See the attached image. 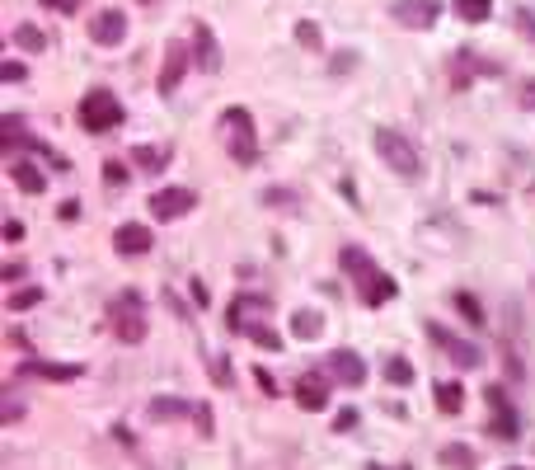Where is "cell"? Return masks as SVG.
<instances>
[{"instance_id":"1","label":"cell","mask_w":535,"mask_h":470,"mask_svg":"<svg viewBox=\"0 0 535 470\" xmlns=\"http://www.w3.org/2000/svg\"><path fill=\"white\" fill-rule=\"evenodd\" d=\"M108 329H113L118 344H141V339H146L151 320H146V301H141V292H118V297L108 301Z\"/></svg>"},{"instance_id":"2","label":"cell","mask_w":535,"mask_h":470,"mask_svg":"<svg viewBox=\"0 0 535 470\" xmlns=\"http://www.w3.org/2000/svg\"><path fill=\"white\" fill-rule=\"evenodd\" d=\"M371 146H376V156H381L399 179H418V174H423L418 146H413L404 132H395V127H376V132H371Z\"/></svg>"},{"instance_id":"3","label":"cell","mask_w":535,"mask_h":470,"mask_svg":"<svg viewBox=\"0 0 535 470\" xmlns=\"http://www.w3.org/2000/svg\"><path fill=\"white\" fill-rule=\"evenodd\" d=\"M221 137L235 165H254L259 160V137H254V118L249 109H226L221 113Z\"/></svg>"},{"instance_id":"4","label":"cell","mask_w":535,"mask_h":470,"mask_svg":"<svg viewBox=\"0 0 535 470\" xmlns=\"http://www.w3.org/2000/svg\"><path fill=\"white\" fill-rule=\"evenodd\" d=\"M80 127L85 132H94V137H104V132H113V127L127 118V109L118 104V94H108V90H90L85 99H80V109H76Z\"/></svg>"},{"instance_id":"5","label":"cell","mask_w":535,"mask_h":470,"mask_svg":"<svg viewBox=\"0 0 535 470\" xmlns=\"http://www.w3.org/2000/svg\"><path fill=\"white\" fill-rule=\"evenodd\" d=\"M428 339L437 348H442L446 358L456 362L460 372H474V367H479V362H484V348L479 344H470V339H460V334H451V329L446 325H437V320H428Z\"/></svg>"},{"instance_id":"6","label":"cell","mask_w":535,"mask_h":470,"mask_svg":"<svg viewBox=\"0 0 535 470\" xmlns=\"http://www.w3.org/2000/svg\"><path fill=\"white\" fill-rule=\"evenodd\" d=\"M489 433L498 442H517L521 438V419H517V409H512V395L503 391V386H489Z\"/></svg>"},{"instance_id":"7","label":"cell","mask_w":535,"mask_h":470,"mask_svg":"<svg viewBox=\"0 0 535 470\" xmlns=\"http://www.w3.org/2000/svg\"><path fill=\"white\" fill-rule=\"evenodd\" d=\"M498 71H503L498 62L479 57V52H470V47H460L456 57H451V71H446V80H451V90H456V94H465L474 76H498Z\"/></svg>"},{"instance_id":"8","label":"cell","mask_w":535,"mask_h":470,"mask_svg":"<svg viewBox=\"0 0 535 470\" xmlns=\"http://www.w3.org/2000/svg\"><path fill=\"white\" fill-rule=\"evenodd\" d=\"M268 306H273V301L259 297V292H245V297H235V301L226 306V329H235V334H249V329H254L263 315H268Z\"/></svg>"},{"instance_id":"9","label":"cell","mask_w":535,"mask_h":470,"mask_svg":"<svg viewBox=\"0 0 535 470\" xmlns=\"http://www.w3.org/2000/svg\"><path fill=\"white\" fill-rule=\"evenodd\" d=\"M437 15H442L437 0H395L390 5V19H395L399 29H432Z\"/></svg>"},{"instance_id":"10","label":"cell","mask_w":535,"mask_h":470,"mask_svg":"<svg viewBox=\"0 0 535 470\" xmlns=\"http://www.w3.org/2000/svg\"><path fill=\"white\" fill-rule=\"evenodd\" d=\"M193 207H198L193 188H160V193H151V217L155 221H179V217H188Z\"/></svg>"},{"instance_id":"11","label":"cell","mask_w":535,"mask_h":470,"mask_svg":"<svg viewBox=\"0 0 535 470\" xmlns=\"http://www.w3.org/2000/svg\"><path fill=\"white\" fill-rule=\"evenodd\" d=\"M324 376L338 381V386H362V381H367V362L357 358L352 348H338V353H329V362H324Z\"/></svg>"},{"instance_id":"12","label":"cell","mask_w":535,"mask_h":470,"mask_svg":"<svg viewBox=\"0 0 535 470\" xmlns=\"http://www.w3.org/2000/svg\"><path fill=\"white\" fill-rule=\"evenodd\" d=\"M188 57H193V52H188V43H184V38H174V43L165 47V66H160L155 90H160V94H174V90H179V80H184V71H188Z\"/></svg>"},{"instance_id":"13","label":"cell","mask_w":535,"mask_h":470,"mask_svg":"<svg viewBox=\"0 0 535 470\" xmlns=\"http://www.w3.org/2000/svg\"><path fill=\"white\" fill-rule=\"evenodd\" d=\"M113 245H118V254H127V259H141V254L155 250V235H151V226L127 221V226H118V231H113Z\"/></svg>"},{"instance_id":"14","label":"cell","mask_w":535,"mask_h":470,"mask_svg":"<svg viewBox=\"0 0 535 470\" xmlns=\"http://www.w3.org/2000/svg\"><path fill=\"white\" fill-rule=\"evenodd\" d=\"M193 62H198V71H207V76H216L221 71V47H216V33L202 24V19H193Z\"/></svg>"},{"instance_id":"15","label":"cell","mask_w":535,"mask_h":470,"mask_svg":"<svg viewBox=\"0 0 535 470\" xmlns=\"http://www.w3.org/2000/svg\"><path fill=\"white\" fill-rule=\"evenodd\" d=\"M90 38L99 47H118L127 38V15L123 10H99V15L90 19Z\"/></svg>"},{"instance_id":"16","label":"cell","mask_w":535,"mask_h":470,"mask_svg":"<svg viewBox=\"0 0 535 470\" xmlns=\"http://www.w3.org/2000/svg\"><path fill=\"white\" fill-rule=\"evenodd\" d=\"M19 376H29V381H76L80 367H71V362H47V358H24L19 362Z\"/></svg>"},{"instance_id":"17","label":"cell","mask_w":535,"mask_h":470,"mask_svg":"<svg viewBox=\"0 0 535 470\" xmlns=\"http://www.w3.org/2000/svg\"><path fill=\"white\" fill-rule=\"evenodd\" d=\"M338 264H343V273H352V278H357V287H367V282L381 273V268H376V259H371L362 245H343V250H338Z\"/></svg>"},{"instance_id":"18","label":"cell","mask_w":535,"mask_h":470,"mask_svg":"<svg viewBox=\"0 0 535 470\" xmlns=\"http://www.w3.org/2000/svg\"><path fill=\"white\" fill-rule=\"evenodd\" d=\"M296 405L301 409H310V414H320L324 405H329V381H324V376H301V381H296Z\"/></svg>"},{"instance_id":"19","label":"cell","mask_w":535,"mask_h":470,"mask_svg":"<svg viewBox=\"0 0 535 470\" xmlns=\"http://www.w3.org/2000/svg\"><path fill=\"white\" fill-rule=\"evenodd\" d=\"M198 405H188L184 395H155L151 405H146V414H151V423H174V419H188Z\"/></svg>"},{"instance_id":"20","label":"cell","mask_w":535,"mask_h":470,"mask_svg":"<svg viewBox=\"0 0 535 470\" xmlns=\"http://www.w3.org/2000/svg\"><path fill=\"white\" fill-rule=\"evenodd\" d=\"M10 179H15L19 193H43L47 174L38 170V160H10Z\"/></svg>"},{"instance_id":"21","label":"cell","mask_w":535,"mask_h":470,"mask_svg":"<svg viewBox=\"0 0 535 470\" xmlns=\"http://www.w3.org/2000/svg\"><path fill=\"white\" fill-rule=\"evenodd\" d=\"M437 461H442L446 470H479V456H474L465 442H446L442 452H437Z\"/></svg>"},{"instance_id":"22","label":"cell","mask_w":535,"mask_h":470,"mask_svg":"<svg viewBox=\"0 0 535 470\" xmlns=\"http://www.w3.org/2000/svg\"><path fill=\"white\" fill-rule=\"evenodd\" d=\"M357 292H362L367 306H385V301L395 297V278H390V273H376V278H371L367 287H357Z\"/></svg>"},{"instance_id":"23","label":"cell","mask_w":535,"mask_h":470,"mask_svg":"<svg viewBox=\"0 0 535 470\" xmlns=\"http://www.w3.org/2000/svg\"><path fill=\"white\" fill-rule=\"evenodd\" d=\"M291 334H296V339H306V344H310V339H320V334H324V315L320 311H296V315H291Z\"/></svg>"},{"instance_id":"24","label":"cell","mask_w":535,"mask_h":470,"mask_svg":"<svg viewBox=\"0 0 535 470\" xmlns=\"http://www.w3.org/2000/svg\"><path fill=\"white\" fill-rule=\"evenodd\" d=\"M263 207H273V212H301V193H291V188H263Z\"/></svg>"},{"instance_id":"25","label":"cell","mask_w":535,"mask_h":470,"mask_svg":"<svg viewBox=\"0 0 535 470\" xmlns=\"http://www.w3.org/2000/svg\"><path fill=\"white\" fill-rule=\"evenodd\" d=\"M437 409L442 414H460L465 409V391H460L456 381H437Z\"/></svg>"},{"instance_id":"26","label":"cell","mask_w":535,"mask_h":470,"mask_svg":"<svg viewBox=\"0 0 535 470\" xmlns=\"http://www.w3.org/2000/svg\"><path fill=\"white\" fill-rule=\"evenodd\" d=\"M132 160H137L141 170H165L169 165V146H137V151H132Z\"/></svg>"},{"instance_id":"27","label":"cell","mask_w":535,"mask_h":470,"mask_svg":"<svg viewBox=\"0 0 535 470\" xmlns=\"http://www.w3.org/2000/svg\"><path fill=\"white\" fill-rule=\"evenodd\" d=\"M456 15L465 19V24H484V19L493 15V0H456Z\"/></svg>"},{"instance_id":"28","label":"cell","mask_w":535,"mask_h":470,"mask_svg":"<svg viewBox=\"0 0 535 470\" xmlns=\"http://www.w3.org/2000/svg\"><path fill=\"white\" fill-rule=\"evenodd\" d=\"M456 311L465 315V320H470L474 329H484V325H489V315H484V306H479V301H474L470 292H456Z\"/></svg>"},{"instance_id":"29","label":"cell","mask_w":535,"mask_h":470,"mask_svg":"<svg viewBox=\"0 0 535 470\" xmlns=\"http://www.w3.org/2000/svg\"><path fill=\"white\" fill-rule=\"evenodd\" d=\"M38 301H43V287H19V292L5 297V306H10V311H33Z\"/></svg>"},{"instance_id":"30","label":"cell","mask_w":535,"mask_h":470,"mask_svg":"<svg viewBox=\"0 0 535 470\" xmlns=\"http://www.w3.org/2000/svg\"><path fill=\"white\" fill-rule=\"evenodd\" d=\"M15 43L24 47V52H43L47 38H43V29H33V24H19V29H15Z\"/></svg>"},{"instance_id":"31","label":"cell","mask_w":535,"mask_h":470,"mask_svg":"<svg viewBox=\"0 0 535 470\" xmlns=\"http://www.w3.org/2000/svg\"><path fill=\"white\" fill-rule=\"evenodd\" d=\"M385 381H390V386H409V381H413V367L404 358H390V362H385Z\"/></svg>"},{"instance_id":"32","label":"cell","mask_w":535,"mask_h":470,"mask_svg":"<svg viewBox=\"0 0 535 470\" xmlns=\"http://www.w3.org/2000/svg\"><path fill=\"white\" fill-rule=\"evenodd\" d=\"M249 339H254V344H259V348H282V334H277V329L268 325V320H263V325H254V329H249Z\"/></svg>"},{"instance_id":"33","label":"cell","mask_w":535,"mask_h":470,"mask_svg":"<svg viewBox=\"0 0 535 470\" xmlns=\"http://www.w3.org/2000/svg\"><path fill=\"white\" fill-rule=\"evenodd\" d=\"M123 184H127V170L118 160H104V188L113 193V188H123Z\"/></svg>"},{"instance_id":"34","label":"cell","mask_w":535,"mask_h":470,"mask_svg":"<svg viewBox=\"0 0 535 470\" xmlns=\"http://www.w3.org/2000/svg\"><path fill=\"white\" fill-rule=\"evenodd\" d=\"M296 43H306V47H320V29L310 24V19H301L296 24Z\"/></svg>"},{"instance_id":"35","label":"cell","mask_w":535,"mask_h":470,"mask_svg":"<svg viewBox=\"0 0 535 470\" xmlns=\"http://www.w3.org/2000/svg\"><path fill=\"white\" fill-rule=\"evenodd\" d=\"M19 414H24V405H19V395H5V409H0V423L10 428V423H15Z\"/></svg>"},{"instance_id":"36","label":"cell","mask_w":535,"mask_h":470,"mask_svg":"<svg viewBox=\"0 0 535 470\" xmlns=\"http://www.w3.org/2000/svg\"><path fill=\"white\" fill-rule=\"evenodd\" d=\"M193 419H198V433H202V438H212V409L198 405V409H193Z\"/></svg>"},{"instance_id":"37","label":"cell","mask_w":535,"mask_h":470,"mask_svg":"<svg viewBox=\"0 0 535 470\" xmlns=\"http://www.w3.org/2000/svg\"><path fill=\"white\" fill-rule=\"evenodd\" d=\"M43 5H47V10H62V15H76L85 0H43Z\"/></svg>"},{"instance_id":"38","label":"cell","mask_w":535,"mask_h":470,"mask_svg":"<svg viewBox=\"0 0 535 470\" xmlns=\"http://www.w3.org/2000/svg\"><path fill=\"white\" fill-rule=\"evenodd\" d=\"M0 80H10V85H19V80H24V66H19V62H5V66H0Z\"/></svg>"},{"instance_id":"39","label":"cell","mask_w":535,"mask_h":470,"mask_svg":"<svg viewBox=\"0 0 535 470\" xmlns=\"http://www.w3.org/2000/svg\"><path fill=\"white\" fill-rule=\"evenodd\" d=\"M57 217H62V221H80V203H76V198H66V203L57 207Z\"/></svg>"},{"instance_id":"40","label":"cell","mask_w":535,"mask_h":470,"mask_svg":"<svg viewBox=\"0 0 535 470\" xmlns=\"http://www.w3.org/2000/svg\"><path fill=\"white\" fill-rule=\"evenodd\" d=\"M254 381H259V391H263V395H273V391H277V381H273V376H268V372H263V367H259V372H254Z\"/></svg>"},{"instance_id":"41","label":"cell","mask_w":535,"mask_h":470,"mask_svg":"<svg viewBox=\"0 0 535 470\" xmlns=\"http://www.w3.org/2000/svg\"><path fill=\"white\" fill-rule=\"evenodd\" d=\"M521 109H535V80H526V85H521Z\"/></svg>"},{"instance_id":"42","label":"cell","mask_w":535,"mask_h":470,"mask_svg":"<svg viewBox=\"0 0 535 470\" xmlns=\"http://www.w3.org/2000/svg\"><path fill=\"white\" fill-rule=\"evenodd\" d=\"M0 278H5V282H19V278H24V264H5V268H0Z\"/></svg>"},{"instance_id":"43","label":"cell","mask_w":535,"mask_h":470,"mask_svg":"<svg viewBox=\"0 0 535 470\" xmlns=\"http://www.w3.org/2000/svg\"><path fill=\"white\" fill-rule=\"evenodd\" d=\"M517 29H521V33H531V38H535V15H526V10H521V15H517Z\"/></svg>"},{"instance_id":"44","label":"cell","mask_w":535,"mask_h":470,"mask_svg":"<svg viewBox=\"0 0 535 470\" xmlns=\"http://www.w3.org/2000/svg\"><path fill=\"white\" fill-rule=\"evenodd\" d=\"M512 470H526V466H512Z\"/></svg>"}]
</instances>
